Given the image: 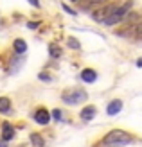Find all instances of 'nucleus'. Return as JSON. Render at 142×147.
<instances>
[{
  "instance_id": "obj_11",
  "label": "nucleus",
  "mask_w": 142,
  "mask_h": 147,
  "mask_svg": "<svg viewBox=\"0 0 142 147\" xmlns=\"http://www.w3.org/2000/svg\"><path fill=\"white\" fill-rule=\"evenodd\" d=\"M49 54H50V57H54V59L61 57V49H59V45H56V43H50V45H49Z\"/></svg>"
},
{
  "instance_id": "obj_22",
  "label": "nucleus",
  "mask_w": 142,
  "mask_h": 147,
  "mask_svg": "<svg viewBox=\"0 0 142 147\" xmlns=\"http://www.w3.org/2000/svg\"><path fill=\"white\" fill-rule=\"evenodd\" d=\"M137 67H142V59H139V61H137Z\"/></svg>"
},
{
  "instance_id": "obj_8",
  "label": "nucleus",
  "mask_w": 142,
  "mask_h": 147,
  "mask_svg": "<svg viewBox=\"0 0 142 147\" xmlns=\"http://www.w3.org/2000/svg\"><path fill=\"white\" fill-rule=\"evenodd\" d=\"M14 136V127L11 126V124H4L2 126V140H5V142H9L11 138Z\"/></svg>"
},
{
  "instance_id": "obj_12",
  "label": "nucleus",
  "mask_w": 142,
  "mask_h": 147,
  "mask_svg": "<svg viewBox=\"0 0 142 147\" xmlns=\"http://www.w3.org/2000/svg\"><path fill=\"white\" fill-rule=\"evenodd\" d=\"M31 142H33L34 147H45V142H43V138L38 133H33L31 135Z\"/></svg>"
},
{
  "instance_id": "obj_19",
  "label": "nucleus",
  "mask_w": 142,
  "mask_h": 147,
  "mask_svg": "<svg viewBox=\"0 0 142 147\" xmlns=\"http://www.w3.org/2000/svg\"><path fill=\"white\" fill-rule=\"evenodd\" d=\"M40 79L41 81H50V77L47 76V74H40Z\"/></svg>"
},
{
  "instance_id": "obj_6",
  "label": "nucleus",
  "mask_w": 142,
  "mask_h": 147,
  "mask_svg": "<svg viewBox=\"0 0 142 147\" xmlns=\"http://www.w3.org/2000/svg\"><path fill=\"white\" fill-rule=\"evenodd\" d=\"M81 79H83V83L90 84V83H94V81L97 79V72L94 68H85L83 72H81Z\"/></svg>"
},
{
  "instance_id": "obj_18",
  "label": "nucleus",
  "mask_w": 142,
  "mask_h": 147,
  "mask_svg": "<svg viewBox=\"0 0 142 147\" xmlns=\"http://www.w3.org/2000/svg\"><path fill=\"white\" fill-rule=\"evenodd\" d=\"M135 27H137V34H139V36H142V22H140L139 25H135Z\"/></svg>"
},
{
  "instance_id": "obj_23",
  "label": "nucleus",
  "mask_w": 142,
  "mask_h": 147,
  "mask_svg": "<svg viewBox=\"0 0 142 147\" xmlns=\"http://www.w3.org/2000/svg\"><path fill=\"white\" fill-rule=\"evenodd\" d=\"M70 2H77V0H70Z\"/></svg>"
},
{
  "instance_id": "obj_15",
  "label": "nucleus",
  "mask_w": 142,
  "mask_h": 147,
  "mask_svg": "<svg viewBox=\"0 0 142 147\" xmlns=\"http://www.w3.org/2000/svg\"><path fill=\"white\" fill-rule=\"evenodd\" d=\"M52 117H54V120H61V109H54Z\"/></svg>"
},
{
  "instance_id": "obj_17",
  "label": "nucleus",
  "mask_w": 142,
  "mask_h": 147,
  "mask_svg": "<svg viewBox=\"0 0 142 147\" xmlns=\"http://www.w3.org/2000/svg\"><path fill=\"white\" fill-rule=\"evenodd\" d=\"M31 5H34V7H40V0H27Z\"/></svg>"
},
{
  "instance_id": "obj_10",
  "label": "nucleus",
  "mask_w": 142,
  "mask_h": 147,
  "mask_svg": "<svg viewBox=\"0 0 142 147\" xmlns=\"http://www.w3.org/2000/svg\"><path fill=\"white\" fill-rule=\"evenodd\" d=\"M11 111V99L0 97V113H9Z\"/></svg>"
},
{
  "instance_id": "obj_2",
  "label": "nucleus",
  "mask_w": 142,
  "mask_h": 147,
  "mask_svg": "<svg viewBox=\"0 0 142 147\" xmlns=\"http://www.w3.org/2000/svg\"><path fill=\"white\" fill-rule=\"evenodd\" d=\"M86 99V92L85 90H79V88H76V90H69L63 93V102L69 106H74V104H79L81 100Z\"/></svg>"
},
{
  "instance_id": "obj_5",
  "label": "nucleus",
  "mask_w": 142,
  "mask_h": 147,
  "mask_svg": "<svg viewBox=\"0 0 142 147\" xmlns=\"http://www.w3.org/2000/svg\"><path fill=\"white\" fill-rule=\"evenodd\" d=\"M121 109H122V100H119V99H113L108 104V108H106V113L110 115V117H113V115H117V113H121Z\"/></svg>"
},
{
  "instance_id": "obj_9",
  "label": "nucleus",
  "mask_w": 142,
  "mask_h": 147,
  "mask_svg": "<svg viewBox=\"0 0 142 147\" xmlns=\"http://www.w3.org/2000/svg\"><path fill=\"white\" fill-rule=\"evenodd\" d=\"M13 47H14V52L16 54H24L25 50H27V43L24 41V40H14V43H13Z\"/></svg>"
},
{
  "instance_id": "obj_13",
  "label": "nucleus",
  "mask_w": 142,
  "mask_h": 147,
  "mask_svg": "<svg viewBox=\"0 0 142 147\" xmlns=\"http://www.w3.org/2000/svg\"><path fill=\"white\" fill-rule=\"evenodd\" d=\"M104 0H85L83 4H81V7H85V9H88V7H94V5H99L103 4Z\"/></svg>"
},
{
  "instance_id": "obj_1",
  "label": "nucleus",
  "mask_w": 142,
  "mask_h": 147,
  "mask_svg": "<svg viewBox=\"0 0 142 147\" xmlns=\"http://www.w3.org/2000/svg\"><path fill=\"white\" fill-rule=\"evenodd\" d=\"M131 140H133V136L130 133L121 131V129H113L101 140V145L103 147H121L126 144H131Z\"/></svg>"
},
{
  "instance_id": "obj_14",
  "label": "nucleus",
  "mask_w": 142,
  "mask_h": 147,
  "mask_svg": "<svg viewBox=\"0 0 142 147\" xmlns=\"http://www.w3.org/2000/svg\"><path fill=\"white\" fill-rule=\"evenodd\" d=\"M67 41H69V47H72V49H76V50H79V49H81V45H79V43H77V40H76V38H72V36H70V38L67 40Z\"/></svg>"
},
{
  "instance_id": "obj_7",
  "label": "nucleus",
  "mask_w": 142,
  "mask_h": 147,
  "mask_svg": "<svg viewBox=\"0 0 142 147\" xmlns=\"http://www.w3.org/2000/svg\"><path fill=\"white\" fill-rule=\"evenodd\" d=\"M95 113H97L95 106H85L83 109H81V119L83 120H92L95 117Z\"/></svg>"
},
{
  "instance_id": "obj_20",
  "label": "nucleus",
  "mask_w": 142,
  "mask_h": 147,
  "mask_svg": "<svg viewBox=\"0 0 142 147\" xmlns=\"http://www.w3.org/2000/svg\"><path fill=\"white\" fill-rule=\"evenodd\" d=\"M38 27V24H34V22H29V29H36Z\"/></svg>"
},
{
  "instance_id": "obj_3",
  "label": "nucleus",
  "mask_w": 142,
  "mask_h": 147,
  "mask_svg": "<svg viewBox=\"0 0 142 147\" xmlns=\"http://www.w3.org/2000/svg\"><path fill=\"white\" fill-rule=\"evenodd\" d=\"M128 14V5H122V7H115L113 11H111L106 18H104L103 22L106 25H115V24H119V22H122L124 20V16Z\"/></svg>"
},
{
  "instance_id": "obj_4",
  "label": "nucleus",
  "mask_w": 142,
  "mask_h": 147,
  "mask_svg": "<svg viewBox=\"0 0 142 147\" xmlns=\"http://www.w3.org/2000/svg\"><path fill=\"white\" fill-rule=\"evenodd\" d=\"M34 120L38 124H41V126H47L49 120H50V113L45 108H40V109H36V113H34Z\"/></svg>"
},
{
  "instance_id": "obj_16",
  "label": "nucleus",
  "mask_w": 142,
  "mask_h": 147,
  "mask_svg": "<svg viewBox=\"0 0 142 147\" xmlns=\"http://www.w3.org/2000/svg\"><path fill=\"white\" fill-rule=\"evenodd\" d=\"M63 9H65L67 13H69V14H76V11H74V9H70V7L67 5V4H63Z\"/></svg>"
},
{
  "instance_id": "obj_21",
  "label": "nucleus",
  "mask_w": 142,
  "mask_h": 147,
  "mask_svg": "<svg viewBox=\"0 0 142 147\" xmlns=\"http://www.w3.org/2000/svg\"><path fill=\"white\" fill-rule=\"evenodd\" d=\"M0 147H5V140H0Z\"/></svg>"
}]
</instances>
